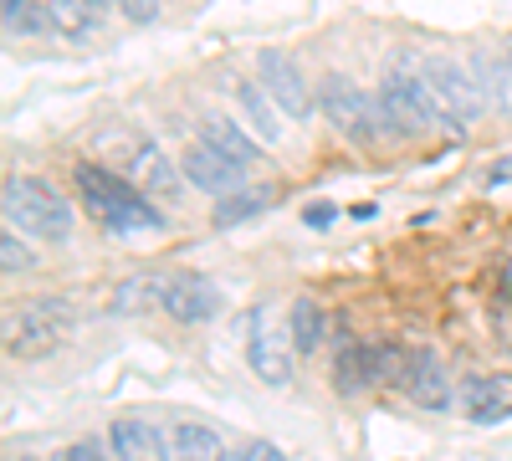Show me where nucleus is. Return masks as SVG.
I'll use <instances>...</instances> for the list:
<instances>
[{"mask_svg":"<svg viewBox=\"0 0 512 461\" xmlns=\"http://www.w3.org/2000/svg\"><path fill=\"white\" fill-rule=\"evenodd\" d=\"M77 200L88 205V216L118 236L128 231H164V211L139 190V185H128L108 170H98V164H77Z\"/></svg>","mask_w":512,"mask_h":461,"instance_id":"f257e3e1","label":"nucleus"},{"mask_svg":"<svg viewBox=\"0 0 512 461\" xmlns=\"http://www.w3.org/2000/svg\"><path fill=\"white\" fill-rule=\"evenodd\" d=\"M272 205H277V190H267V185H256V190H236V195L216 200L210 221H216V226H236V221H251V216L272 211Z\"/></svg>","mask_w":512,"mask_h":461,"instance_id":"412c9836","label":"nucleus"},{"mask_svg":"<svg viewBox=\"0 0 512 461\" xmlns=\"http://www.w3.org/2000/svg\"><path fill=\"white\" fill-rule=\"evenodd\" d=\"M287 333H292V349H297V354H318V349H323V333H328L323 303L297 298V303H292V318H287Z\"/></svg>","mask_w":512,"mask_h":461,"instance_id":"a211bd4d","label":"nucleus"},{"mask_svg":"<svg viewBox=\"0 0 512 461\" xmlns=\"http://www.w3.org/2000/svg\"><path fill=\"white\" fill-rule=\"evenodd\" d=\"M26 461H31V456H26Z\"/></svg>","mask_w":512,"mask_h":461,"instance_id":"72a5a7b5","label":"nucleus"},{"mask_svg":"<svg viewBox=\"0 0 512 461\" xmlns=\"http://www.w3.org/2000/svg\"><path fill=\"white\" fill-rule=\"evenodd\" d=\"M507 72H512V57H507Z\"/></svg>","mask_w":512,"mask_h":461,"instance_id":"473e14b6","label":"nucleus"},{"mask_svg":"<svg viewBox=\"0 0 512 461\" xmlns=\"http://www.w3.org/2000/svg\"><path fill=\"white\" fill-rule=\"evenodd\" d=\"M425 82H431V93H436V103H441V113H446V123L451 129H472V123L487 113V98H482V88H477V77H466L456 62H425V72H420Z\"/></svg>","mask_w":512,"mask_h":461,"instance_id":"6e6552de","label":"nucleus"},{"mask_svg":"<svg viewBox=\"0 0 512 461\" xmlns=\"http://www.w3.org/2000/svg\"><path fill=\"white\" fill-rule=\"evenodd\" d=\"M251 461H287V456H282L277 446H267V441H262V446H251Z\"/></svg>","mask_w":512,"mask_h":461,"instance_id":"c85d7f7f","label":"nucleus"},{"mask_svg":"<svg viewBox=\"0 0 512 461\" xmlns=\"http://www.w3.org/2000/svg\"><path fill=\"white\" fill-rule=\"evenodd\" d=\"M72 328V303L62 298H36L26 303L21 313H11V339H6V354L11 359H47L62 333Z\"/></svg>","mask_w":512,"mask_h":461,"instance_id":"39448f33","label":"nucleus"},{"mask_svg":"<svg viewBox=\"0 0 512 461\" xmlns=\"http://www.w3.org/2000/svg\"><path fill=\"white\" fill-rule=\"evenodd\" d=\"M292 333H282V328H272V323H256L251 328V339H246V359H251V374L262 385H287L292 380Z\"/></svg>","mask_w":512,"mask_h":461,"instance_id":"9d476101","label":"nucleus"},{"mask_svg":"<svg viewBox=\"0 0 512 461\" xmlns=\"http://www.w3.org/2000/svg\"><path fill=\"white\" fill-rule=\"evenodd\" d=\"M175 461H221L226 456V441H221V431H210L205 421H185V426H175Z\"/></svg>","mask_w":512,"mask_h":461,"instance_id":"aec40b11","label":"nucleus"},{"mask_svg":"<svg viewBox=\"0 0 512 461\" xmlns=\"http://www.w3.org/2000/svg\"><path fill=\"white\" fill-rule=\"evenodd\" d=\"M93 6H98V11H103V16H108V11H113V6H118V0H93Z\"/></svg>","mask_w":512,"mask_h":461,"instance_id":"7c9ffc66","label":"nucleus"},{"mask_svg":"<svg viewBox=\"0 0 512 461\" xmlns=\"http://www.w3.org/2000/svg\"><path fill=\"white\" fill-rule=\"evenodd\" d=\"M134 180H139V190L154 195V200H175V195H180V170H175V159H169L159 144H144V149L134 154Z\"/></svg>","mask_w":512,"mask_h":461,"instance_id":"2eb2a0df","label":"nucleus"},{"mask_svg":"<svg viewBox=\"0 0 512 461\" xmlns=\"http://www.w3.org/2000/svg\"><path fill=\"white\" fill-rule=\"evenodd\" d=\"M0 267H6V277H16V272H26V267H31V251L21 246V236H16V231L0 236Z\"/></svg>","mask_w":512,"mask_h":461,"instance_id":"5701e85b","label":"nucleus"},{"mask_svg":"<svg viewBox=\"0 0 512 461\" xmlns=\"http://www.w3.org/2000/svg\"><path fill=\"white\" fill-rule=\"evenodd\" d=\"M164 313L175 323H205L221 313V292L210 287L200 272H180L164 282Z\"/></svg>","mask_w":512,"mask_h":461,"instance_id":"9b49d317","label":"nucleus"},{"mask_svg":"<svg viewBox=\"0 0 512 461\" xmlns=\"http://www.w3.org/2000/svg\"><path fill=\"white\" fill-rule=\"evenodd\" d=\"M405 390H410V400L425 405V410H446V405H451V385H446V369L436 364V354H410Z\"/></svg>","mask_w":512,"mask_h":461,"instance_id":"4468645a","label":"nucleus"},{"mask_svg":"<svg viewBox=\"0 0 512 461\" xmlns=\"http://www.w3.org/2000/svg\"><path fill=\"white\" fill-rule=\"evenodd\" d=\"M256 82L267 88V98L282 108V118H292V123H308L313 118V108H318V93L308 88V77H303V67H297L282 47H262V57H256Z\"/></svg>","mask_w":512,"mask_h":461,"instance_id":"0eeeda50","label":"nucleus"},{"mask_svg":"<svg viewBox=\"0 0 512 461\" xmlns=\"http://www.w3.org/2000/svg\"><path fill=\"white\" fill-rule=\"evenodd\" d=\"M507 180H512V159H502V164L487 170V185H507Z\"/></svg>","mask_w":512,"mask_h":461,"instance_id":"cd10ccee","label":"nucleus"},{"mask_svg":"<svg viewBox=\"0 0 512 461\" xmlns=\"http://www.w3.org/2000/svg\"><path fill=\"white\" fill-rule=\"evenodd\" d=\"M379 129L384 134H425L431 123H441L446 113H441V103H436V93H431V82L425 77H410V72H384V82H379Z\"/></svg>","mask_w":512,"mask_h":461,"instance_id":"7ed1b4c3","label":"nucleus"},{"mask_svg":"<svg viewBox=\"0 0 512 461\" xmlns=\"http://www.w3.org/2000/svg\"><path fill=\"white\" fill-rule=\"evenodd\" d=\"M231 93H236V108H241V118L251 123V134L256 139H267V144H277L282 139V108L267 98V88L262 82H251V77H231Z\"/></svg>","mask_w":512,"mask_h":461,"instance_id":"ddd939ff","label":"nucleus"},{"mask_svg":"<svg viewBox=\"0 0 512 461\" xmlns=\"http://www.w3.org/2000/svg\"><path fill=\"white\" fill-rule=\"evenodd\" d=\"M0 211H6V226L36 241H67L72 236V205L36 175H11L6 190H0Z\"/></svg>","mask_w":512,"mask_h":461,"instance_id":"f03ea898","label":"nucleus"},{"mask_svg":"<svg viewBox=\"0 0 512 461\" xmlns=\"http://www.w3.org/2000/svg\"><path fill=\"white\" fill-rule=\"evenodd\" d=\"M118 6H123V16L134 21V26H149L159 16V0H118Z\"/></svg>","mask_w":512,"mask_h":461,"instance_id":"b1692460","label":"nucleus"},{"mask_svg":"<svg viewBox=\"0 0 512 461\" xmlns=\"http://www.w3.org/2000/svg\"><path fill=\"white\" fill-rule=\"evenodd\" d=\"M180 170H185V180L195 185V190H205V195H236L241 190V164H231L221 149H210L205 139H195V144H185V154H180Z\"/></svg>","mask_w":512,"mask_h":461,"instance_id":"1a4fd4ad","label":"nucleus"},{"mask_svg":"<svg viewBox=\"0 0 512 461\" xmlns=\"http://www.w3.org/2000/svg\"><path fill=\"white\" fill-rule=\"evenodd\" d=\"M164 282H169V277H128V282H118L113 313H118V318H139V313H149V308H164Z\"/></svg>","mask_w":512,"mask_h":461,"instance_id":"6ab92c4d","label":"nucleus"},{"mask_svg":"<svg viewBox=\"0 0 512 461\" xmlns=\"http://www.w3.org/2000/svg\"><path fill=\"white\" fill-rule=\"evenodd\" d=\"M221 461H251V446H226V456Z\"/></svg>","mask_w":512,"mask_h":461,"instance_id":"c756f323","label":"nucleus"},{"mask_svg":"<svg viewBox=\"0 0 512 461\" xmlns=\"http://www.w3.org/2000/svg\"><path fill=\"white\" fill-rule=\"evenodd\" d=\"M31 11V0H6V31H16V21Z\"/></svg>","mask_w":512,"mask_h":461,"instance_id":"a878e982","label":"nucleus"},{"mask_svg":"<svg viewBox=\"0 0 512 461\" xmlns=\"http://www.w3.org/2000/svg\"><path fill=\"white\" fill-rule=\"evenodd\" d=\"M461 410L477 426H497L512 415V374H487V380H466L461 385Z\"/></svg>","mask_w":512,"mask_h":461,"instance_id":"f8f14e48","label":"nucleus"},{"mask_svg":"<svg viewBox=\"0 0 512 461\" xmlns=\"http://www.w3.org/2000/svg\"><path fill=\"white\" fill-rule=\"evenodd\" d=\"M52 461H72V456H67V451H62V456H52Z\"/></svg>","mask_w":512,"mask_h":461,"instance_id":"2f4dec72","label":"nucleus"},{"mask_svg":"<svg viewBox=\"0 0 512 461\" xmlns=\"http://www.w3.org/2000/svg\"><path fill=\"white\" fill-rule=\"evenodd\" d=\"M405 369H410V354L395 349V344H344L338 349V364H333V390L338 395H364L374 385H405Z\"/></svg>","mask_w":512,"mask_h":461,"instance_id":"20e7f679","label":"nucleus"},{"mask_svg":"<svg viewBox=\"0 0 512 461\" xmlns=\"http://www.w3.org/2000/svg\"><path fill=\"white\" fill-rule=\"evenodd\" d=\"M303 221L308 226H328L333 221V205H313V211H303Z\"/></svg>","mask_w":512,"mask_h":461,"instance_id":"bb28decb","label":"nucleus"},{"mask_svg":"<svg viewBox=\"0 0 512 461\" xmlns=\"http://www.w3.org/2000/svg\"><path fill=\"white\" fill-rule=\"evenodd\" d=\"M318 108H323V118L333 123L338 134H349V139H359V144H369L374 134H384V129H379V103H374L369 93H359L344 72H328V77L318 82Z\"/></svg>","mask_w":512,"mask_h":461,"instance_id":"423d86ee","label":"nucleus"},{"mask_svg":"<svg viewBox=\"0 0 512 461\" xmlns=\"http://www.w3.org/2000/svg\"><path fill=\"white\" fill-rule=\"evenodd\" d=\"M47 16H52V31H62V36H93L98 31V6L93 0H47Z\"/></svg>","mask_w":512,"mask_h":461,"instance_id":"4be33fe9","label":"nucleus"},{"mask_svg":"<svg viewBox=\"0 0 512 461\" xmlns=\"http://www.w3.org/2000/svg\"><path fill=\"white\" fill-rule=\"evenodd\" d=\"M67 456H72V461H108L98 441H77V446H67Z\"/></svg>","mask_w":512,"mask_h":461,"instance_id":"393cba45","label":"nucleus"},{"mask_svg":"<svg viewBox=\"0 0 512 461\" xmlns=\"http://www.w3.org/2000/svg\"><path fill=\"white\" fill-rule=\"evenodd\" d=\"M108 446L118 451V461H159V431L139 421V415H118L108 431Z\"/></svg>","mask_w":512,"mask_h":461,"instance_id":"dca6fc26","label":"nucleus"},{"mask_svg":"<svg viewBox=\"0 0 512 461\" xmlns=\"http://www.w3.org/2000/svg\"><path fill=\"white\" fill-rule=\"evenodd\" d=\"M200 139L210 149H221L231 164H241V170H246V164H256V139L241 129L236 118H200Z\"/></svg>","mask_w":512,"mask_h":461,"instance_id":"f3484780","label":"nucleus"}]
</instances>
